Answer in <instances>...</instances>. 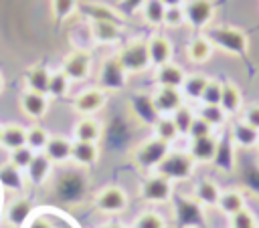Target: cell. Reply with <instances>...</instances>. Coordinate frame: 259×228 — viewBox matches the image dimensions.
Returning <instances> with one entry per match:
<instances>
[{"label": "cell", "instance_id": "cell-1", "mask_svg": "<svg viewBox=\"0 0 259 228\" xmlns=\"http://www.w3.org/2000/svg\"><path fill=\"white\" fill-rule=\"evenodd\" d=\"M204 34L210 38L214 50H223L231 56H245L249 52L251 46V38L249 34L239 28V26H231V24H221V26H208L204 30Z\"/></svg>", "mask_w": 259, "mask_h": 228}, {"label": "cell", "instance_id": "cell-2", "mask_svg": "<svg viewBox=\"0 0 259 228\" xmlns=\"http://www.w3.org/2000/svg\"><path fill=\"white\" fill-rule=\"evenodd\" d=\"M196 165L198 163L190 157L188 151H184V149H170L168 155L162 159V163L156 167V174L164 176L172 184L174 182H186V180H190L194 176Z\"/></svg>", "mask_w": 259, "mask_h": 228}, {"label": "cell", "instance_id": "cell-3", "mask_svg": "<svg viewBox=\"0 0 259 228\" xmlns=\"http://www.w3.org/2000/svg\"><path fill=\"white\" fill-rule=\"evenodd\" d=\"M115 56L119 59V63L123 65V69L134 75V73H144L146 69L152 67L150 63V54H148V38L136 36L130 38L117 52Z\"/></svg>", "mask_w": 259, "mask_h": 228}, {"label": "cell", "instance_id": "cell-4", "mask_svg": "<svg viewBox=\"0 0 259 228\" xmlns=\"http://www.w3.org/2000/svg\"><path fill=\"white\" fill-rule=\"evenodd\" d=\"M170 151V143L158 139V137H148L144 139L132 153V159L134 163L144 169V172H156V167L162 163V159L168 155Z\"/></svg>", "mask_w": 259, "mask_h": 228}, {"label": "cell", "instance_id": "cell-5", "mask_svg": "<svg viewBox=\"0 0 259 228\" xmlns=\"http://www.w3.org/2000/svg\"><path fill=\"white\" fill-rule=\"evenodd\" d=\"M85 192H87V180L77 169H69L55 180V194L61 202L75 204V202L83 200Z\"/></svg>", "mask_w": 259, "mask_h": 228}, {"label": "cell", "instance_id": "cell-6", "mask_svg": "<svg viewBox=\"0 0 259 228\" xmlns=\"http://www.w3.org/2000/svg\"><path fill=\"white\" fill-rule=\"evenodd\" d=\"M140 198L148 204H168L174 198V184L160 174H150L140 184Z\"/></svg>", "mask_w": 259, "mask_h": 228}, {"label": "cell", "instance_id": "cell-7", "mask_svg": "<svg viewBox=\"0 0 259 228\" xmlns=\"http://www.w3.org/2000/svg\"><path fill=\"white\" fill-rule=\"evenodd\" d=\"M127 77H130V73L123 69L119 59L113 54V56L103 59V63L99 67V75H97V81H99L97 87H101L105 93L123 91L127 85Z\"/></svg>", "mask_w": 259, "mask_h": 228}, {"label": "cell", "instance_id": "cell-8", "mask_svg": "<svg viewBox=\"0 0 259 228\" xmlns=\"http://www.w3.org/2000/svg\"><path fill=\"white\" fill-rule=\"evenodd\" d=\"M182 10H184L186 24L200 32H204L212 24L217 14V6L212 0H186Z\"/></svg>", "mask_w": 259, "mask_h": 228}, {"label": "cell", "instance_id": "cell-9", "mask_svg": "<svg viewBox=\"0 0 259 228\" xmlns=\"http://www.w3.org/2000/svg\"><path fill=\"white\" fill-rule=\"evenodd\" d=\"M93 206L101 214H121L127 208V194L121 186H105L95 194Z\"/></svg>", "mask_w": 259, "mask_h": 228}, {"label": "cell", "instance_id": "cell-10", "mask_svg": "<svg viewBox=\"0 0 259 228\" xmlns=\"http://www.w3.org/2000/svg\"><path fill=\"white\" fill-rule=\"evenodd\" d=\"M174 214H176V222L182 228L204 226V208L194 198H186V196L174 198Z\"/></svg>", "mask_w": 259, "mask_h": 228}, {"label": "cell", "instance_id": "cell-11", "mask_svg": "<svg viewBox=\"0 0 259 228\" xmlns=\"http://www.w3.org/2000/svg\"><path fill=\"white\" fill-rule=\"evenodd\" d=\"M107 103V93L101 87H87L73 99V109L81 117H93L99 113Z\"/></svg>", "mask_w": 259, "mask_h": 228}, {"label": "cell", "instance_id": "cell-12", "mask_svg": "<svg viewBox=\"0 0 259 228\" xmlns=\"http://www.w3.org/2000/svg\"><path fill=\"white\" fill-rule=\"evenodd\" d=\"M61 69L71 81H85L91 75V69H93L91 54L83 48H75V50H71L63 56Z\"/></svg>", "mask_w": 259, "mask_h": 228}, {"label": "cell", "instance_id": "cell-13", "mask_svg": "<svg viewBox=\"0 0 259 228\" xmlns=\"http://www.w3.org/2000/svg\"><path fill=\"white\" fill-rule=\"evenodd\" d=\"M150 95H152V103L160 117H164V115L170 117L178 107H182L186 103L182 91L174 89V87H154V91Z\"/></svg>", "mask_w": 259, "mask_h": 228}, {"label": "cell", "instance_id": "cell-14", "mask_svg": "<svg viewBox=\"0 0 259 228\" xmlns=\"http://www.w3.org/2000/svg\"><path fill=\"white\" fill-rule=\"evenodd\" d=\"M231 141L235 143L237 149H257L259 145V131L253 129L249 123H245L241 117H237L231 125H229V133Z\"/></svg>", "mask_w": 259, "mask_h": 228}, {"label": "cell", "instance_id": "cell-15", "mask_svg": "<svg viewBox=\"0 0 259 228\" xmlns=\"http://www.w3.org/2000/svg\"><path fill=\"white\" fill-rule=\"evenodd\" d=\"M148 54H150L152 67H162L166 63H170L172 56H174L172 40L166 34H162V32L150 34L148 36Z\"/></svg>", "mask_w": 259, "mask_h": 228}, {"label": "cell", "instance_id": "cell-16", "mask_svg": "<svg viewBox=\"0 0 259 228\" xmlns=\"http://www.w3.org/2000/svg\"><path fill=\"white\" fill-rule=\"evenodd\" d=\"M219 147V133L198 137V139H188V153L196 163H212Z\"/></svg>", "mask_w": 259, "mask_h": 228}, {"label": "cell", "instance_id": "cell-17", "mask_svg": "<svg viewBox=\"0 0 259 228\" xmlns=\"http://www.w3.org/2000/svg\"><path fill=\"white\" fill-rule=\"evenodd\" d=\"M91 38L97 44H117L121 40V26L117 20H89Z\"/></svg>", "mask_w": 259, "mask_h": 228}, {"label": "cell", "instance_id": "cell-18", "mask_svg": "<svg viewBox=\"0 0 259 228\" xmlns=\"http://www.w3.org/2000/svg\"><path fill=\"white\" fill-rule=\"evenodd\" d=\"M18 105H20V111L24 117L36 121V119H42L47 113H49V97L47 95H40V93H32L28 89L22 91L20 99H18Z\"/></svg>", "mask_w": 259, "mask_h": 228}, {"label": "cell", "instance_id": "cell-19", "mask_svg": "<svg viewBox=\"0 0 259 228\" xmlns=\"http://www.w3.org/2000/svg\"><path fill=\"white\" fill-rule=\"evenodd\" d=\"M219 105L223 107V111L229 117H239L243 107H245V97H243L241 87L233 81H223V93H221Z\"/></svg>", "mask_w": 259, "mask_h": 228}, {"label": "cell", "instance_id": "cell-20", "mask_svg": "<svg viewBox=\"0 0 259 228\" xmlns=\"http://www.w3.org/2000/svg\"><path fill=\"white\" fill-rule=\"evenodd\" d=\"M130 109L134 113V117L140 121V123H146V125H154L158 121V111L152 103V95H144V93H136L130 97Z\"/></svg>", "mask_w": 259, "mask_h": 228}, {"label": "cell", "instance_id": "cell-21", "mask_svg": "<svg viewBox=\"0 0 259 228\" xmlns=\"http://www.w3.org/2000/svg\"><path fill=\"white\" fill-rule=\"evenodd\" d=\"M212 54H214V46H212L210 38H208L204 32L192 36V38L188 40V44H186V56H188V61L194 63V65H204V63H208Z\"/></svg>", "mask_w": 259, "mask_h": 228}, {"label": "cell", "instance_id": "cell-22", "mask_svg": "<svg viewBox=\"0 0 259 228\" xmlns=\"http://www.w3.org/2000/svg\"><path fill=\"white\" fill-rule=\"evenodd\" d=\"M53 174V161L45 155V151H36L32 161L28 163V167L24 169V178L32 184V186H42Z\"/></svg>", "mask_w": 259, "mask_h": 228}, {"label": "cell", "instance_id": "cell-23", "mask_svg": "<svg viewBox=\"0 0 259 228\" xmlns=\"http://www.w3.org/2000/svg\"><path fill=\"white\" fill-rule=\"evenodd\" d=\"M186 79V71L178 65V63H166L162 67H156V73H154V83L156 87H174V89H180L182 83Z\"/></svg>", "mask_w": 259, "mask_h": 228}, {"label": "cell", "instance_id": "cell-24", "mask_svg": "<svg viewBox=\"0 0 259 228\" xmlns=\"http://www.w3.org/2000/svg\"><path fill=\"white\" fill-rule=\"evenodd\" d=\"M42 151L53 163H67V161H71L73 139H69L65 135H51Z\"/></svg>", "mask_w": 259, "mask_h": 228}, {"label": "cell", "instance_id": "cell-25", "mask_svg": "<svg viewBox=\"0 0 259 228\" xmlns=\"http://www.w3.org/2000/svg\"><path fill=\"white\" fill-rule=\"evenodd\" d=\"M101 137H103V123L95 117H81L73 125V139H77V141L99 143Z\"/></svg>", "mask_w": 259, "mask_h": 228}, {"label": "cell", "instance_id": "cell-26", "mask_svg": "<svg viewBox=\"0 0 259 228\" xmlns=\"http://www.w3.org/2000/svg\"><path fill=\"white\" fill-rule=\"evenodd\" d=\"M219 196H221V186L210 180V178H202L194 184L192 188V198L202 206V208H217V202H219Z\"/></svg>", "mask_w": 259, "mask_h": 228}, {"label": "cell", "instance_id": "cell-27", "mask_svg": "<svg viewBox=\"0 0 259 228\" xmlns=\"http://www.w3.org/2000/svg\"><path fill=\"white\" fill-rule=\"evenodd\" d=\"M243 208H247V198H245V194L239 188L221 190V196H219V202H217V210L223 216L229 218V216L241 212Z\"/></svg>", "mask_w": 259, "mask_h": 228}, {"label": "cell", "instance_id": "cell-28", "mask_svg": "<svg viewBox=\"0 0 259 228\" xmlns=\"http://www.w3.org/2000/svg\"><path fill=\"white\" fill-rule=\"evenodd\" d=\"M71 161L75 165H79V167H91V165H95L99 161V143L73 139Z\"/></svg>", "mask_w": 259, "mask_h": 228}, {"label": "cell", "instance_id": "cell-29", "mask_svg": "<svg viewBox=\"0 0 259 228\" xmlns=\"http://www.w3.org/2000/svg\"><path fill=\"white\" fill-rule=\"evenodd\" d=\"M30 212H32V202L28 198H14L8 208H6V214H4V220L14 226V228H20L28 218H30Z\"/></svg>", "mask_w": 259, "mask_h": 228}, {"label": "cell", "instance_id": "cell-30", "mask_svg": "<svg viewBox=\"0 0 259 228\" xmlns=\"http://www.w3.org/2000/svg\"><path fill=\"white\" fill-rule=\"evenodd\" d=\"M208 79H210L208 75L198 73V71L186 73V79H184V83H182V87H180L184 99L200 103V97H202V93H204V89H206V85H208Z\"/></svg>", "mask_w": 259, "mask_h": 228}, {"label": "cell", "instance_id": "cell-31", "mask_svg": "<svg viewBox=\"0 0 259 228\" xmlns=\"http://www.w3.org/2000/svg\"><path fill=\"white\" fill-rule=\"evenodd\" d=\"M235 153H237V147L231 141V137L229 135H219V147H217V155H214L212 163L223 172H231L235 167V161H237Z\"/></svg>", "mask_w": 259, "mask_h": 228}, {"label": "cell", "instance_id": "cell-32", "mask_svg": "<svg viewBox=\"0 0 259 228\" xmlns=\"http://www.w3.org/2000/svg\"><path fill=\"white\" fill-rule=\"evenodd\" d=\"M49 79H51V71L42 65H34L24 73V85L28 91L32 93H40L47 95L49 91Z\"/></svg>", "mask_w": 259, "mask_h": 228}, {"label": "cell", "instance_id": "cell-33", "mask_svg": "<svg viewBox=\"0 0 259 228\" xmlns=\"http://www.w3.org/2000/svg\"><path fill=\"white\" fill-rule=\"evenodd\" d=\"M24 184H26V178H24L22 169L12 165L10 161L0 165V186L4 190H8V192H22Z\"/></svg>", "mask_w": 259, "mask_h": 228}, {"label": "cell", "instance_id": "cell-34", "mask_svg": "<svg viewBox=\"0 0 259 228\" xmlns=\"http://www.w3.org/2000/svg\"><path fill=\"white\" fill-rule=\"evenodd\" d=\"M0 145L8 151L18 149L22 145H26V127H22L20 123H4L2 125V139Z\"/></svg>", "mask_w": 259, "mask_h": 228}, {"label": "cell", "instance_id": "cell-35", "mask_svg": "<svg viewBox=\"0 0 259 228\" xmlns=\"http://www.w3.org/2000/svg\"><path fill=\"white\" fill-rule=\"evenodd\" d=\"M196 115L198 117H202L214 131H219V129H223V127H227V123H229V115L223 111V107L221 105H198V109H196Z\"/></svg>", "mask_w": 259, "mask_h": 228}, {"label": "cell", "instance_id": "cell-36", "mask_svg": "<svg viewBox=\"0 0 259 228\" xmlns=\"http://www.w3.org/2000/svg\"><path fill=\"white\" fill-rule=\"evenodd\" d=\"M140 14L146 24L150 26H164V14L166 6L160 0H144L140 6Z\"/></svg>", "mask_w": 259, "mask_h": 228}, {"label": "cell", "instance_id": "cell-37", "mask_svg": "<svg viewBox=\"0 0 259 228\" xmlns=\"http://www.w3.org/2000/svg\"><path fill=\"white\" fill-rule=\"evenodd\" d=\"M71 89V79L63 73V69L59 71H51V79H49V91H47V97L51 99H61L69 93Z\"/></svg>", "mask_w": 259, "mask_h": 228}, {"label": "cell", "instance_id": "cell-38", "mask_svg": "<svg viewBox=\"0 0 259 228\" xmlns=\"http://www.w3.org/2000/svg\"><path fill=\"white\" fill-rule=\"evenodd\" d=\"M152 127H154V137H158V139H162V141H166L170 145L180 137V133H178L172 117H166V115L164 117H158V121Z\"/></svg>", "mask_w": 259, "mask_h": 228}, {"label": "cell", "instance_id": "cell-39", "mask_svg": "<svg viewBox=\"0 0 259 228\" xmlns=\"http://www.w3.org/2000/svg\"><path fill=\"white\" fill-rule=\"evenodd\" d=\"M172 121H174V125H176V129H178V133H180V137L184 135L186 137V133H188V129H190V125H192V121H194V117H196V109H192L190 105H182V107H178L172 115Z\"/></svg>", "mask_w": 259, "mask_h": 228}, {"label": "cell", "instance_id": "cell-40", "mask_svg": "<svg viewBox=\"0 0 259 228\" xmlns=\"http://www.w3.org/2000/svg\"><path fill=\"white\" fill-rule=\"evenodd\" d=\"M227 220H229V228H259V216L249 206L229 216Z\"/></svg>", "mask_w": 259, "mask_h": 228}, {"label": "cell", "instance_id": "cell-41", "mask_svg": "<svg viewBox=\"0 0 259 228\" xmlns=\"http://www.w3.org/2000/svg\"><path fill=\"white\" fill-rule=\"evenodd\" d=\"M132 228H166V218L156 210H144L136 216Z\"/></svg>", "mask_w": 259, "mask_h": 228}, {"label": "cell", "instance_id": "cell-42", "mask_svg": "<svg viewBox=\"0 0 259 228\" xmlns=\"http://www.w3.org/2000/svg\"><path fill=\"white\" fill-rule=\"evenodd\" d=\"M49 131L40 125H30L26 127V145L32 149V151H42L47 141H49Z\"/></svg>", "mask_w": 259, "mask_h": 228}, {"label": "cell", "instance_id": "cell-43", "mask_svg": "<svg viewBox=\"0 0 259 228\" xmlns=\"http://www.w3.org/2000/svg\"><path fill=\"white\" fill-rule=\"evenodd\" d=\"M79 8V0H51V10L55 20L63 22L73 16V12Z\"/></svg>", "mask_w": 259, "mask_h": 228}, {"label": "cell", "instance_id": "cell-44", "mask_svg": "<svg viewBox=\"0 0 259 228\" xmlns=\"http://www.w3.org/2000/svg\"><path fill=\"white\" fill-rule=\"evenodd\" d=\"M221 93H223V81L210 77L208 85H206V89H204V93L200 97V103L202 105H219L221 103Z\"/></svg>", "mask_w": 259, "mask_h": 228}, {"label": "cell", "instance_id": "cell-45", "mask_svg": "<svg viewBox=\"0 0 259 228\" xmlns=\"http://www.w3.org/2000/svg\"><path fill=\"white\" fill-rule=\"evenodd\" d=\"M34 153H36V151H32L28 145H22V147H18V149L8 151V161H10L12 165H16L18 169H22V172H24V169L28 167V163L32 161Z\"/></svg>", "mask_w": 259, "mask_h": 228}, {"label": "cell", "instance_id": "cell-46", "mask_svg": "<svg viewBox=\"0 0 259 228\" xmlns=\"http://www.w3.org/2000/svg\"><path fill=\"white\" fill-rule=\"evenodd\" d=\"M212 133H219V131H214L202 117L196 115L192 125H190V129H188V133H186V137L188 139H198V137H206V135H212Z\"/></svg>", "mask_w": 259, "mask_h": 228}, {"label": "cell", "instance_id": "cell-47", "mask_svg": "<svg viewBox=\"0 0 259 228\" xmlns=\"http://www.w3.org/2000/svg\"><path fill=\"white\" fill-rule=\"evenodd\" d=\"M184 24H186V18H184L182 6H170V8H166L164 26H168V28H180Z\"/></svg>", "mask_w": 259, "mask_h": 228}, {"label": "cell", "instance_id": "cell-48", "mask_svg": "<svg viewBox=\"0 0 259 228\" xmlns=\"http://www.w3.org/2000/svg\"><path fill=\"white\" fill-rule=\"evenodd\" d=\"M239 117H241L245 123H249L253 129L259 131V103H249V105H245Z\"/></svg>", "mask_w": 259, "mask_h": 228}, {"label": "cell", "instance_id": "cell-49", "mask_svg": "<svg viewBox=\"0 0 259 228\" xmlns=\"http://www.w3.org/2000/svg\"><path fill=\"white\" fill-rule=\"evenodd\" d=\"M28 228H53V224H51L47 218H42V216H36V218H32V220H30Z\"/></svg>", "mask_w": 259, "mask_h": 228}, {"label": "cell", "instance_id": "cell-50", "mask_svg": "<svg viewBox=\"0 0 259 228\" xmlns=\"http://www.w3.org/2000/svg\"><path fill=\"white\" fill-rule=\"evenodd\" d=\"M142 2L144 0H121V8H125V10H140V6H142Z\"/></svg>", "mask_w": 259, "mask_h": 228}, {"label": "cell", "instance_id": "cell-51", "mask_svg": "<svg viewBox=\"0 0 259 228\" xmlns=\"http://www.w3.org/2000/svg\"><path fill=\"white\" fill-rule=\"evenodd\" d=\"M160 2H162L166 8H170V6H184L186 0H160Z\"/></svg>", "mask_w": 259, "mask_h": 228}, {"label": "cell", "instance_id": "cell-52", "mask_svg": "<svg viewBox=\"0 0 259 228\" xmlns=\"http://www.w3.org/2000/svg\"><path fill=\"white\" fill-rule=\"evenodd\" d=\"M101 228H125V226H121V224H117V222H111V224H105V226H101Z\"/></svg>", "mask_w": 259, "mask_h": 228}, {"label": "cell", "instance_id": "cell-53", "mask_svg": "<svg viewBox=\"0 0 259 228\" xmlns=\"http://www.w3.org/2000/svg\"><path fill=\"white\" fill-rule=\"evenodd\" d=\"M2 91H4V75L0 73V93H2Z\"/></svg>", "mask_w": 259, "mask_h": 228}, {"label": "cell", "instance_id": "cell-54", "mask_svg": "<svg viewBox=\"0 0 259 228\" xmlns=\"http://www.w3.org/2000/svg\"><path fill=\"white\" fill-rule=\"evenodd\" d=\"M0 139H2V123H0Z\"/></svg>", "mask_w": 259, "mask_h": 228}, {"label": "cell", "instance_id": "cell-55", "mask_svg": "<svg viewBox=\"0 0 259 228\" xmlns=\"http://www.w3.org/2000/svg\"><path fill=\"white\" fill-rule=\"evenodd\" d=\"M257 151H259V145H257Z\"/></svg>", "mask_w": 259, "mask_h": 228}]
</instances>
